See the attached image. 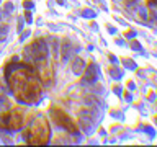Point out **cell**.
<instances>
[{
	"instance_id": "obj_1",
	"label": "cell",
	"mask_w": 157,
	"mask_h": 147,
	"mask_svg": "<svg viewBox=\"0 0 157 147\" xmlns=\"http://www.w3.org/2000/svg\"><path fill=\"white\" fill-rule=\"evenodd\" d=\"M8 82L12 85L15 96L23 103H34L41 95L39 78L31 67L28 66H13V74L8 75Z\"/></svg>"
},
{
	"instance_id": "obj_2",
	"label": "cell",
	"mask_w": 157,
	"mask_h": 147,
	"mask_svg": "<svg viewBox=\"0 0 157 147\" xmlns=\"http://www.w3.org/2000/svg\"><path fill=\"white\" fill-rule=\"evenodd\" d=\"M28 144H46L49 141V124L44 118H34L28 129L25 131Z\"/></svg>"
},
{
	"instance_id": "obj_3",
	"label": "cell",
	"mask_w": 157,
	"mask_h": 147,
	"mask_svg": "<svg viewBox=\"0 0 157 147\" xmlns=\"http://www.w3.org/2000/svg\"><path fill=\"white\" fill-rule=\"evenodd\" d=\"M23 124L21 115L17 111L12 113H0V129H7V131H17Z\"/></svg>"
},
{
	"instance_id": "obj_4",
	"label": "cell",
	"mask_w": 157,
	"mask_h": 147,
	"mask_svg": "<svg viewBox=\"0 0 157 147\" xmlns=\"http://www.w3.org/2000/svg\"><path fill=\"white\" fill-rule=\"evenodd\" d=\"M29 51L33 54V62H39V64H46L48 56H49V47L43 39H36L31 46Z\"/></svg>"
},
{
	"instance_id": "obj_5",
	"label": "cell",
	"mask_w": 157,
	"mask_h": 147,
	"mask_svg": "<svg viewBox=\"0 0 157 147\" xmlns=\"http://www.w3.org/2000/svg\"><path fill=\"white\" fill-rule=\"evenodd\" d=\"M51 115H52V119L57 123L59 126H62V127H66V129L69 131V132H77V127H75V124L72 123V119L69 118L64 111H61V110H57V108H52L51 110Z\"/></svg>"
},
{
	"instance_id": "obj_6",
	"label": "cell",
	"mask_w": 157,
	"mask_h": 147,
	"mask_svg": "<svg viewBox=\"0 0 157 147\" xmlns=\"http://www.w3.org/2000/svg\"><path fill=\"white\" fill-rule=\"evenodd\" d=\"M78 123H80L82 129L85 132H90L93 127V123H95V116L90 110H80L78 111Z\"/></svg>"
},
{
	"instance_id": "obj_7",
	"label": "cell",
	"mask_w": 157,
	"mask_h": 147,
	"mask_svg": "<svg viewBox=\"0 0 157 147\" xmlns=\"http://www.w3.org/2000/svg\"><path fill=\"white\" fill-rule=\"evenodd\" d=\"M85 75L82 77V83L83 85H87V83H95L97 77H98V67L95 64H90V66L85 67Z\"/></svg>"
},
{
	"instance_id": "obj_8",
	"label": "cell",
	"mask_w": 157,
	"mask_h": 147,
	"mask_svg": "<svg viewBox=\"0 0 157 147\" xmlns=\"http://www.w3.org/2000/svg\"><path fill=\"white\" fill-rule=\"evenodd\" d=\"M59 51H61V56H62L64 61H71V59L74 57V52H75L77 49H75V46H74L71 41H69V39H64Z\"/></svg>"
},
{
	"instance_id": "obj_9",
	"label": "cell",
	"mask_w": 157,
	"mask_h": 147,
	"mask_svg": "<svg viewBox=\"0 0 157 147\" xmlns=\"http://www.w3.org/2000/svg\"><path fill=\"white\" fill-rule=\"evenodd\" d=\"M71 61H72V66H71L72 72L75 74V75H82V72L85 70V62H83L80 57H72Z\"/></svg>"
},
{
	"instance_id": "obj_10",
	"label": "cell",
	"mask_w": 157,
	"mask_h": 147,
	"mask_svg": "<svg viewBox=\"0 0 157 147\" xmlns=\"http://www.w3.org/2000/svg\"><path fill=\"white\" fill-rule=\"evenodd\" d=\"M137 2H139V0H128V2H126V8L129 10V12H136V10L139 8V7H137Z\"/></svg>"
},
{
	"instance_id": "obj_11",
	"label": "cell",
	"mask_w": 157,
	"mask_h": 147,
	"mask_svg": "<svg viewBox=\"0 0 157 147\" xmlns=\"http://www.w3.org/2000/svg\"><path fill=\"white\" fill-rule=\"evenodd\" d=\"M8 36V26L7 24H0V41H5Z\"/></svg>"
},
{
	"instance_id": "obj_12",
	"label": "cell",
	"mask_w": 157,
	"mask_h": 147,
	"mask_svg": "<svg viewBox=\"0 0 157 147\" xmlns=\"http://www.w3.org/2000/svg\"><path fill=\"white\" fill-rule=\"evenodd\" d=\"M3 10H5V13H7V15H10L15 10V5L12 2H7V3H5V7H3Z\"/></svg>"
},
{
	"instance_id": "obj_13",
	"label": "cell",
	"mask_w": 157,
	"mask_h": 147,
	"mask_svg": "<svg viewBox=\"0 0 157 147\" xmlns=\"http://www.w3.org/2000/svg\"><path fill=\"white\" fill-rule=\"evenodd\" d=\"M51 41H52V56L56 57L57 52H59V49H57V39L56 38H51Z\"/></svg>"
},
{
	"instance_id": "obj_14",
	"label": "cell",
	"mask_w": 157,
	"mask_h": 147,
	"mask_svg": "<svg viewBox=\"0 0 157 147\" xmlns=\"http://www.w3.org/2000/svg\"><path fill=\"white\" fill-rule=\"evenodd\" d=\"M8 105V101H7V98H5V95L2 92H0V108H7Z\"/></svg>"
},
{
	"instance_id": "obj_15",
	"label": "cell",
	"mask_w": 157,
	"mask_h": 147,
	"mask_svg": "<svg viewBox=\"0 0 157 147\" xmlns=\"http://www.w3.org/2000/svg\"><path fill=\"white\" fill-rule=\"evenodd\" d=\"M137 12H139V13L136 15V17H137V20H142V21H144V20H146V12H144L142 8H137Z\"/></svg>"
},
{
	"instance_id": "obj_16",
	"label": "cell",
	"mask_w": 157,
	"mask_h": 147,
	"mask_svg": "<svg viewBox=\"0 0 157 147\" xmlns=\"http://www.w3.org/2000/svg\"><path fill=\"white\" fill-rule=\"evenodd\" d=\"M110 74H111V77H115V78H120V77H121V72L116 70V69H111Z\"/></svg>"
},
{
	"instance_id": "obj_17",
	"label": "cell",
	"mask_w": 157,
	"mask_h": 147,
	"mask_svg": "<svg viewBox=\"0 0 157 147\" xmlns=\"http://www.w3.org/2000/svg\"><path fill=\"white\" fill-rule=\"evenodd\" d=\"M23 5H25V8H33V7H34V3H33V2H29V0H25V3H23Z\"/></svg>"
},
{
	"instance_id": "obj_18",
	"label": "cell",
	"mask_w": 157,
	"mask_h": 147,
	"mask_svg": "<svg viewBox=\"0 0 157 147\" xmlns=\"http://www.w3.org/2000/svg\"><path fill=\"white\" fill-rule=\"evenodd\" d=\"M25 18H26V21H31V13L26 12V13H25Z\"/></svg>"
},
{
	"instance_id": "obj_19",
	"label": "cell",
	"mask_w": 157,
	"mask_h": 147,
	"mask_svg": "<svg viewBox=\"0 0 157 147\" xmlns=\"http://www.w3.org/2000/svg\"><path fill=\"white\" fill-rule=\"evenodd\" d=\"M21 28H23V20L20 18V20H18V29H20V31H21Z\"/></svg>"
},
{
	"instance_id": "obj_20",
	"label": "cell",
	"mask_w": 157,
	"mask_h": 147,
	"mask_svg": "<svg viewBox=\"0 0 157 147\" xmlns=\"http://www.w3.org/2000/svg\"><path fill=\"white\" fill-rule=\"evenodd\" d=\"M132 47H134V49H137V51H139V49H141L139 43H132Z\"/></svg>"
},
{
	"instance_id": "obj_21",
	"label": "cell",
	"mask_w": 157,
	"mask_h": 147,
	"mask_svg": "<svg viewBox=\"0 0 157 147\" xmlns=\"http://www.w3.org/2000/svg\"><path fill=\"white\" fill-rule=\"evenodd\" d=\"M2 18H3V12L0 10V21H2Z\"/></svg>"
}]
</instances>
